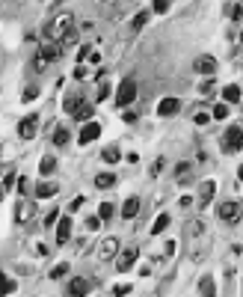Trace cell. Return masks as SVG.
<instances>
[{
  "instance_id": "6da1fadb",
  "label": "cell",
  "mask_w": 243,
  "mask_h": 297,
  "mask_svg": "<svg viewBox=\"0 0 243 297\" xmlns=\"http://www.w3.org/2000/svg\"><path fill=\"white\" fill-rule=\"evenodd\" d=\"M208 229H205V223L196 217V220H190V226H187V253H190V259L193 262H202L205 256H208Z\"/></svg>"
},
{
  "instance_id": "7a4b0ae2",
  "label": "cell",
  "mask_w": 243,
  "mask_h": 297,
  "mask_svg": "<svg viewBox=\"0 0 243 297\" xmlns=\"http://www.w3.org/2000/svg\"><path fill=\"white\" fill-rule=\"evenodd\" d=\"M59 54H62V45H59V42H48V45H42L39 54H36V59H33V68H36V71H45L53 59H59Z\"/></svg>"
},
{
  "instance_id": "3957f363",
  "label": "cell",
  "mask_w": 243,
  "mask_h": 297,
  "mask_svg": "<svg viewBox=\"0 0 243 297\" xmlns=\"http://www.w3.org/2000/svg\"><path fill=\"white\" fill-rule=\"evenodd\" d=\"M137 101V80L134 77H125L119 83V92H116V107H128Z\"/></svg>"
},
{
  "instance_id": "277c9868",
  "label": "cell",
  "mask_w": 243,
  "mask_h": 297,
  "mask_svg": "<svg viewBox=\"0 0 243 297\" xmlns=\"http://www.w3.org/2000/svg\"><path fill=\"white\" fill-rule=\"evenodd\" d=\"M243 149V128L241 125H232L229 131H226V137H223V152H241Z\"/></svg>"
},
{
  "instance_id": "5b68a950",
  "label": "cell",
  "mask_w": 243,
  "mask_h": 297,
  "mask_svg": "<svg viewBox=\"0 0 243 297\" xmlns=\"http://www.w3.org/2000/svg\"><path fill=\"white\" fill-rule=\"evenodd\" d=\"M36 134H39V116L30 113V116H24V119L18 122V137H21V140H33Z\"/></svg>"
},
{
  "instance_id": "8992f818",
  "label": "cell",
  "mask_w": 243,
  "mask_h": 297,
  "mask_svg": "<svg viewBox=\"0 0 243 297\" xmlns=\"http://www.w3.org/2000/svg\"><path fill=\"white\" fill-rule=\"evenodd\" d=\"M68 27H74V15H71V12L59 15V18H56V21H53V24L48 27V36H50V39H59V36H62V33L68 30Z\"/></svg>"
},
{
  "instance_id": "52a82bcc",
  "label": "cell",
  "mask_w": 243,
  "mask_h": 297,
  "mask_svg": "<svg viewBox=\"0 0 243 297\" xmlns=\"http://www.w3.org/2000/svg\"><path fill=\"white\" fill-rule=\"evenodd\" d=\"M217 214H220V220H226V223H238L241 214H243V208H241V202H223Z\"/></svg>"
},
{
  "instance_id": "ba28073f",
  "label": "cell",
  "mask_w": 243,
  "mask_h": 297,
  "mask_svg": "<svg viewBox=\"0 0 243 297\" xmlns=\"http://www.w3.org/2000/svg\"><path fill=\"white\" fill-rule=\"evenodd\" d=\"M98 137H101V125H98V122H86V125L80 128L77 143H80V146H89V143H92V140H98Z\"/></svg>"
},
{
  "instance_id": "9c48e42d",
  "label": "cell",
  "mask_w": 243,
  "mask_h": 297,
  "mask_svg": "<svg viewBox=\"0 0 243 297\" xmlns=\"http://www.w3.org/2000/svg\"><path fill=\"white\" fill-rule=\"evenodd\" d=\"M137 256H140V250H137V247H128V250L119 256L116 271H122V274H125V271H131V268H134V262H137Z\"/></svg>"
},
{
  "instance_id": "30bf717a",
  "label": "cell",
  "mask_w": 243,
  "mask_h": 297,
  "mask_svg": "<svg viewBox=\"0 0 243 297\" xmlns=\"http://www.w3.org/2000/svg\"><path fill=\"white\" fill-rule=\"evenodd\" d=\"M33 214H36V205H33L30 199L18 202V208H15V220H18V223H30V220H33Z\"/></svg>"
},
{
  "instance_id": "8fae6325",
  "label": "cell",
  "mask_w": 243,
  "mask_h": 297,
  "mask_svg": "<svg viewBox=\"0 0 243 297\" xmlns=\"http://www.w3.org/2000/svg\"><path fill=\"white\" fill-rule=\"evenodd\" d=\"M193 68H196L199 74H214V71H217V59H214V57H196Z\"/></svg>"
},
{
  "instance_id": "7c38bea8",
  "label": "cell",
  "mask_w": 243,
  "mask_h": 297,
  "mask_svg": "<svg viewBox=\"0 0 243 297\" xmlns=\"http://www.w3.org/2000/svg\"><path fill=\"white\" fill-rule=\"evenodd\" d=\"M116 253H119V238H104V241H101V250H98V256L107 262V259H113Z\"/></svg>"
},
{
  "instance_id": "4fadbf2b",
  "label": "cell",
  "mask_w": 243,
  "mask_h": 297,
  "mask_svg": "<svg viewBox=\"0 0 243 297\" xmlns=\"http://www.w3.org/2000/svg\"><path fill=\"white\" fill-rule=\"evenodd\" d=\"M68 295L71 297H86L89 295V280H83V277L71 280V283H68Z\"/></svg>"
},
{
  "instance_id": "5bb4252c",
  "label": "cell",
  "mask_w": 243,
  "mask_h": 297,
  "mask_svg": "<svg viewBox=\"0 0 243 297\" xmlns=\"http://www.w3.org/2000/svg\"><path fill=\"white\" fill-rule=\"evenodd\" d=\"M178 110H181V101H178V98H163V101L157 104V113H160V116H175Z\"/></svg>"
},
{
  "instance_id": "9a60e30c",
  "label": "cell",
  "mask_w": 243,
  "mask_h": 297,
  "mask_svg": "<svg viewBox=\"0 0 243 297\" xmlns=\"http://www.w3.org/2000/svg\"><path fill=\"white\" fill-rule=\"evenodd\" d=\"M137 214H140V199H137V196H128L125 205H122V217H125V220H134Z\"/></svg>"
},
{
  "instance_id": "2e32d148",
  "label": "cell",
  "mask_w": 243,
  "mask_h": 297,
  "mask_svg": "<svg viewBox=\"0 0 243 297\" xmlns=\"http://www.w3.org/2000/svg\"><path fill=\"white\" fill-rule=\"evenodd\" d=\"M56 190H59V187H56L53 181H39V184H36V196H42V199L56 196Z\"/></svg>"
},
{
  "instance_id": "e0dca14e",
  "label": "cell",
  "mask_w": 243,
  "mask_h": 297,
  "mask_svg": "<svg viewBox=\"0 0 243 297\" xmlns=\"http://www.w3.org/2000/svg\"><path fill=\"white\" fill-rule=\"evenodd\" d=\"M214 193H217V181H202V184H199V199H202L205 205L214 199Z\"/></svg>"
},
{
  "instance_id": "ac0fdd59",
  "label": "cell",
  "mask_w": 243,
  "mask_h": 297,
  "mask_svg": "<svg viewBox=\"0 0 243 297\" xmlns=\"http://www.w3.org/2000/svg\"><path fill=\"white\" fill-rule=\"evenodd\" d=\"M241 86H238V83H229V86H226V89H223V101H226V104H238V101H241Z\"/></svg>"
},
{
  "instance_id": "d6986e66",
  "label": "cell",
  "mask_w": 243,
  "mask_h": 297,
  "mask_svg": "<svg viewBox=\"0 0 243 297\" xmlns=\"http://www.w3.org/2000/svg\"><path fill=\"white\" fill-rule=\"evenodd\" d=\"M92 113H95V107H92L89 101H83V104L74 110V119H77V122H92Z\"/></svg>"
},
{
  "instance_id": "ffe728a7",
  "label": "cell",
  "mask_w": 243,
  "mask_h": 297,
  "mask_svg": "<svg viewBox=\"0 0 243 297\" xmlns=\"http://www.w3.org/2000/svg\"><path fill=\"white\" fill-rule=\"evenodd\" d=\"M71 238V220L65 217V220H59V226H56V244H65Z\"/></svg>"
},
{
  "instance_id": "44dd1931",
  "label": "cell",
  "mask_w": 243,
  "mask_h": 297,
  "mask_svg": "<svg viewBox=\"0 0 243 297\" xmlns=\"http://www.w3.org/2000/svg\"><path fill=\"white\" fill-rule=\"evenodd\" d=\"M199 292H202V297H214V295H217L214 277H202V280H199Z\"/></svg>"
},
{
  "instance_id": "7402d4cb",
  "label": "cell",
  "mask_w": 243,
  "mask_h": 297,
  "mask_svg": "<svg viewBox=\"0 0 243 297\" xmlns=\"http://www.w3.org/2000/svg\"><path fill=\"white\" fill-rule=\"evenodd\" d=\"M53 170H56V158H53V155H45V158L39 161V173H42V176H50Z\"/></svg>"
},
{
  "instance_id": "603a6c76",
  "label": "cell",
  "mask_w": 243,
  "mask_h": 297,
  "mask_svg": "<svg viewBox=\"0 0 243 297\" xmlns=\"http://www.w3.org/2000/svg\"><path fill=\"white\" fill-rule=\"evenodd\" d=\"M68 140H71L68 128H65V125H59V128L53 131V146H68Z\"/></svg>"
},
{
  "instance_id": "cb8c5ba5",
  "label": "cell",
  "mask_w": 243,
  "mask_h": 297,
  "mask_svg": "<svg viewBox=\"0 0 243 297\" xmlns=\"http://www.w3.org/2000/svg\"><path fill=\"white\" fill-rule=\"evenodd\" d=\"M113 184H116V176H113V173H98V176H95V187L104 190V187H113Z\"/></svg>"
},
{
  "instance_id": "d4e9b609",
  "label": "cell",
  "mask_w": 243,
  "mask_h": 297,
  "mask_svg": "<svg viewBox=\"0 0 243 297\" xmlns=\"http://www.w3.org/2000/svg\"><path fill=\"white\" fill-rule=\"evenodd\" d=\"M83 101H86V98H80V95H71V98H65V101H62V110L74 116V110H77V107H80Z\"/></svg>"
},
{
  "instance_id": "484cf974",
  "label": "cell",
  "mask_w": 243,
  "mask_h": 297,
  "mask_svg": "<svg viewBox=\"0 0 243 297\" xmlns=\"http://www.w3.org/2000/svg\"><path fill=\"white\" fill-rule=\"evenodd\" d=\"M77 33H80L77 27H68V30L59 36V45H62V48H65V45H74V42H77Z\"/></svg>"
},
{
  "instance_id": "4316f807",
  "label": "cell",
  "mask_w": 243,
  "mask_h": 297,
  "mask_svg": "<svg viewBox=\"0 0 243 297\" xmlns=\"http://www.w3.org/2000/svg\"><path fill=\"white\" fill-rule=\"evenodd\" d=\"M166 226H169V214H160V217H157V220L151 223V235H160V232H163Z\"/></svg>"
},
{
  "instance_id": "83f0119b",
  "label": "cell",
  "mask_w": 243,
  "mask_h": 297,
  "mask_svg": "<svg viewBox=\"0 0 243 297\" xmlns=\"http://www.w3.org/2000/svg\"><path fill=\"white\" fill-rule=\"evenodd\" d=\"M101 158H104V161H107V164H116V161H119V158H122V152H119V149H116V146H110V149H104V152H101Z\"/></svg>"
},
{
  "instance_id": "f1b7e54d",
  "label": "cell",
  "mask_w": 243,
  "mask_h": 297,
  "mask_svg": "<svg viewBox=\"0 0 243 297\" xmlns=\"http://www.w3.org/2000/svg\"><path fill=\"white\" fill-rule=\"evenodd\" d=\"M211 116H214V119H226V116H229V104H226V101H220V104H214V110H211Z\"/></svg>"
},
{
  "instance_id": "f546056e",
  "label": "cell",
  "mask_w": 243,
  "mask_h": 297,
  "mask_svg": "<svg viewBox=\"0 0 243 297\" xmlns=\"http://www.w3.org/2000/svg\"><path fill=\"white\" fill-rule=\"evenodd\" d=\"M116 214V208H113V202H101V208H98V217L101 220H110Z\"/></svg>"
},
{
  "instance_id": "4dcf8cb0",
  "label": "cell",
  "mask_w": 243,
  "mask_h": 297,
  "mask_svg": "<svg viewBox=\"0 0 243 297\" xmlns=\"http://www.w3.org/2000/svg\"><path fill=\"white\" fill-rule=\"evenodd\" d=\"M146 21H148V12H140V15H134L131 27H134V30H143V27H146Z\"/></svg>"
},
{
  "instance_id": "1f68e13d",
  "label": "cell",
  "mask_w": 243,
  "mask_h": 297,
  "mask_svg": "<svg viewBox=\"0 0 243 297\" xmlns=\"http://www.w3.org/2000/svg\"><path fill=\"white\" fill-rule=\"evenodd\" d=\"M12 184H15V173H12V170H6V173H3V193H9V190H12Z\"/></svg>"
},
{
  "instance_id": "d6a6232c",
  "label": "cell",
  "mask_w": 243,
  "mask_h": 297,
  "mask_svg": "<svg viewBox=\"0 0 243 297\" xmlns=\"http://www.w3.org/2000/svg\"><path fill=\"white\" fill-rule=\"evenodd\" d=\"M101 223H104L101 217H86V229H89V232H98V229H101Z\"/></svg>"
},
{
  "instance_id": "836d02e7",
  "label": "cell",
  "mask_w": 243,
  "mask_h": 297,
  "mask_svg": "<svg viewBox=\"0 0 243 297\" xmlns=\"http://www.w3.org/2000/svg\"><path fill=\"white\" fill-rule=\"evenodd\" d=\"M128 292H134V289H131L128 283H122V286H116V289H113V297H128Z\"/></svg>"
},
{
  "instance_id": "e575fe53",
  "label": "cell",
  "mask_w": 243,
  "mask_h": 297,
  "mask_svg": "<svg viewBox=\"0 0 243 297\" xmlns=\"http://www.w3.org/2000/svg\"><path fill=\"white\" fill-rule=\"evenodd\" d=\"M175 173H178V178H181V181H187V176H190V164H178V167H175Z\"/></svg>"
},
{
  "instance_id": "d590c367",
  "label": "cell",
  "mask_w": 243,
  "mask_h": 297,
  "mask_svg": "<svg viewBox=\"0 0 243 297\" xmlns=\"http://www.w3.org/2000/svg\"><path fill=\"white\" fill-rule=\"evenodd\" d=\"M56 220H59V211L53 208V211H48V214H45V220H42V223H45V226H53Z\"/></svg>"
},
{
  "instance_id": "8d00e7d4",
  "label": "cell",
  "mask_w": 243,
  "mask_h": 297,
  "mask_svg": "<svg viewBox=\"0 0 243 297\" xmlns=\"http://www.w3.org/2000/svg\"><path fill=\"white\" fill-rule=\"evenodd\" d=\"M65 271H68V265L62 262V265H56L53 271H50V280H59V277H65Z\"/></svg>"
},
{
  "instance_id": "74e56055",
  "label": "cell",
  "mask_w": 243,
  "mask_h": 297,
  "mask_svg": "<svg viewBox=\"0 0 243 297\" xmlns=\"http://www.w3.org/2000/svg\"><path fill=\"white\" fill-rule=\"evenodd\" d=\"M169 3H172V0H154V6H151V9H154L157 15H163V12L169 9Z\"/></svg>"
},
{
  "instance_id": "f35d334b",
  "label": "cell",
  "mask_w": 243,
  "mask_h": 297,
  "mask_svg": "<svg viewBox=\"0 0 243 297\" xmlns=\"http://www.w3.org/2000/svg\"><path fill=\"white\" fill-rule=\"evenodd\" d=\"M83 202H86L83 196H74V199H71V205H68V211H80V208H83Z\"/></svg>"
},
{
  "instance_id": "ab89813d",
  "label": "cell",
  "mask_w": 243,
  "mask_h": 297,
  "mask_svg": "<svg viewBox=\"0 0 243 297\" xmlns=\"http://www.w3.org/2000/svg\"><path fill=\"white\" fill-rule=\"evenodd\" d=\"M36 95H39V89H36V86H27V89H24V101H33Z\"/></svg>"
},
{
  "instance_id": "60d3db41",
  "label": "cell",
  "mask_w": 243,
  "mask_h": 297,
  "mask_svg": "<svg viewBox=\"0 0 243 297\" xmlns=\"http://www.w3.org/2000/svg\"><path fill=\"white\" fill-rule=\"evenodd\" d=\"M229 15L238 21V18H243V6H229Z\"/></svg>"
},
{
  "instance_id": "b9f144b4",
  "label": "cell",
  "mask_w": 243,
  "mask_h": 297,
  "mask_svg": "<svg viewBox=\"0 0 243 297\" xmlns=\"http://www.w3.org/2000/svg\"><path fill=\"white\" fill-rule=\"evenodd\" d=\"M196 125H211V116L208 113H196Z\"/></svg>"
},
{
  "instance_id": "7bdbcfd3",
  "label": "cell",
  "mask_w": 243,
  "mask_h": 297,
  "mask_svg": "<svg viewBox=\"0 0 243 297\" xmlns=\"http://www.w3.org/2000/svg\"><path fill=\"white\" fill-rule=\"evenodd\" d=\"M74 77H77V80H83V77H86V65H83V62L74 68Z\"/></svg>"
},
{
  "instance_id": "ee69618b",
  "label": "cell",
  "mask_w": 243,
  "mask_h": 297,
  "mask_svg": "<svg viewBox=\"0 0 243 297\" xmlns=\"http://www.w3.org/2000/svg\"><path fill=\"white\" fill-rule=\"evenodd\" d=\"M89 54H92L89 48H80V54H77V59H80V62H86V59H89Z\"/></svg>"
},
{
  "instance_id": "f6af8a7d",
  "label": "cell",
  "mask_w": 243,
  "mask_h": 297,
  "mask_svg": "<svg viewBox=\"0 0 243 297\" xmlns=\"http://www.w3.org/2000/svg\"><path fill=\"white\" fill-rule=\"evenodd\" d=\"M175 244H178V241H166V247H163V253H166V256H172V253H175Z\"/></svg>"
},
{
  "instance_id": "bcb514c9",
  "label": "cell",
  "mask_w": 243,
  "mask_h": 297,
  "mask_svg": "<svg viewBox=\"0 0 243 297\" xmlns=\"http://www.w3.org/2000/svg\"><path fill=\"white\" fill-rule=\"evenodd\" d=\"M199 89H202V92H211V89H214V80H211V77H208V80H205V83H202V86H199Z\"/></svg>"
},
{
  "instance_id": "7dc6e473",
  "label": "cell",
  "mask_w": 243,
  "mask_h": 297,
  "mask_svg": "<svg viewBox=\"0 0 243 297\" xmlns=\"http://www.w3.org/2000/svg\"><path fill=\"white\" fill-rule=\"evenodd\" d=\"M125 122H137V110H125Z\"/></svg>"
},
{
  "instance_id": "c3c4849f",
  "label": "cell",
  "mask_w": 243,
  "mask_h": 297,
  "mask_svg": "<svg viewBox=\"0 0 243 297\" xmlns=\"http://www.w3.org/2000/svg\"><path fill=\"white\" fill-rule=\"evenodd\" d=\"M160 170H163V158H160V161H154V167H151V176H157Z\"/></svg>"
},
{
  "instance_id": "681fc988",
  "label": "cell",
  "mask_w": 243,
  "mask_h": 297,
  "mask_svg": "<svg viewBox=\"0 0 243 297\" xmlns=\"http://www.w3.org/2000/svg\"><path fill=\"white\" fill-rule=\"evenodd\" d=\"M15 292V283L12 280H6V286H3V295H12Z\"/></svg>"
},
{
  "instance_id": "f907efd6",
  "label": "cell",
  "mask_w": 243,
  "mask_h": 297,
  "mask_svg": "<svg viewBox=\"0 0 243 297\" xmlns=\"http://www.w3.org/2000/svg\"><path fill=\"white\" fill-rule=\"evenodd\" d=\"M238 178H241V181H243V164H241V170H238Z\"/></svg>"
},
{
  "instance_id": "816d5d0a",
  "label": "cell",
  "mask_w": 243,
  "mask_h": 297,
  "mask_svg": "<svg viewBox=\"0 0 243 297\" xmlns=\"http://www.w3.org/2000/svg\"><path fill=\"white\" fill-rule=\"evenodd\" d=\"M241 42H243V33H241Z\"/></svg>"
},
{
  "instance_id": "f5cc1de1",
  "label": "cell",
  "mask_w": 243,
  "mask_h": 297,
  "mask_svg": "<svg viewBox=\"0 0 243 297\" xmlns=\"http://www.w3.org/2000/svg\"><path fill=\"white\" fill-rule=\"evenodd\" d=\"M214 297H217V295H214Z\"/></svg>"
}]
</instances>
